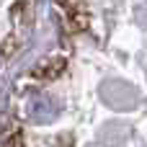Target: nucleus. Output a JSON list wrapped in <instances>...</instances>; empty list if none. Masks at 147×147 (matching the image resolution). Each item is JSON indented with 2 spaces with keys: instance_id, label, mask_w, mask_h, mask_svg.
<instances>
[{
  "instance_id": "1",
  "label": "nucleus",
  "mask_w": 147,
  "mask_h": 147,
  "mask_svg": "<svg viewBox=\"0 0 147 147\" xmlns=\"http://www.w3.org/2000/svg\"><path fill=\"white\" fill-rule=\"evenodd\" d=\"M54 111H57V103L52 101V96H36L28 103V114L39 124H47L49 119H54Z\"/></svg>"
}]
</instances>
